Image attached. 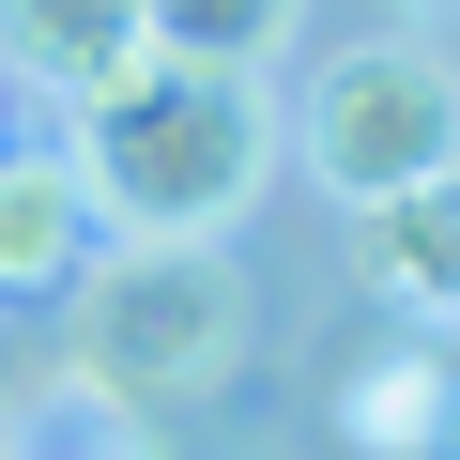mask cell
<instances>
[{
  "label": "cell",
  "instance_id": "8",
  "mask_svg": "<svg viewBox=\"0 0 460 460\" xmlns=\"http://www.w3.org/2000/svg\"><path fill=\"white\" fill-rule=\"evenodd\" d=\"M0 460H138V414H123L108 384L47 368V384H16V399H0Z\"/></svg>",
  "mask_w": 460,
  "mask_h": 460
},
{
  "label": "cell",
  "instance_id": "3",
  "mask_svg": "<svg viewBox=\"0 0 460 460\" xmlns=\"http://www.w3.org/2000/svg\"><path fill=\"white\" fill-rule=\"evenodd\" d=\"M292 138H307V169L338 199H399V184L460 169V77H445V47H338L307 77Z\"/></svg>",
  "mask_w": 460,
  "mask_h": 460
},
{
  "label": "cell",
  "instance_id": "6",
  "mask_svg": "<svg viewBox=\"0 0 460 460\" xmlns=\"http://www.w3.org/2000/svg\"><path fill=\"white\" fill-rule=\"evenodd\" d=\"M353 230H368V277L414 323H460V169H429L399 199H353Z\"/></svg>",
  "mask_w": 460,
  "mask_h": 460
},
{
  "label": "cell",
  "instance_id": "1",
  "mask_svg": "<svg viewBox=\"0 0 460 460\" xmlns=\"http://www.w3.org/2000/svg\"><path fill=\"white\" fill-rule=\"evenodd\" d=\"M277 169V123H261V77L246 62H123L108 93H77V184L108 230H169V246H215L230 215L261 199Z\"/></svg>",
  "mask_w": 460,
  "mask_h": 460
},
{
  "label": "cell",
  "instance_id": "10",
  "mask_svg": "<svg viewBox=\"0 0 460 460\" xmlns=\"http://www.w3.org/2000/svg\"><path fill=\"white\" fill-rule=\"evenodd\" d=\"M429 460H460V399H445V445H429Z\"/></svg>",
  "mask_w": 460,
  "mask_h": 460
},
{
  "label": "cell",
  "instance_id": "4",
  "mask_svg": "<svg viewBox=\"0 0 460 460\" xmlns=\"http://www.w3.org/2000/svg\"><path fill=\"white\" fill-rule=\"evenodd\" d=\"M108 246V215L77 184V154H0V307H62Z\"/></svg>",
  "mask_w": 460,
  "mask_h": 460
},
{
  "label": "cell",
  "instance_id": "5",
  "mask_svg": "<svg viewBox=\"0 0 460 460\" xmlns=\"http://www.w3.org/2000/svg\"><path fill=\"white\" fill-rule=\"evenodd\" d=\"M0 62L77 108V93H108L123 62H154V16H138V0H0Z\"/></svg>",
  "mask_w": 460,
  "mask_h": 460
},
{
  "label": "cell",
  "instance_id": "2",
  "mask_svg": "<svg viewBox=\"0 0 460 460\" xmlns=\"http://www.w3.org/2000/svg\"><path fill=\"white\" fill-rule=\"evenodd\" d=\"M62 368L108 384L123 414H169V399H199V384L246 368V292H230L215 246L123 230V246H93V277L62 292Z\"/></svg>",
  "mask_w": 460,
  "mask_h": 460
},
{
  "label": "cell",
  "instance_id": "9",
  "mask_svg": "<svg viewBox=\"0 0 460 460\" xmlns=\"http://www.w3.org/2000/svg\"><path fill=\"white\" fill-rule=\"evenodd\" d=\"M138 16H154V47H184V62H261L307 0H138Z\"/></svg>",
  "mask_w": 460,
  "mask_h": 460
},
{
  "label": "cell",
  "instance_id": "7",
  "mask_svg": "<svg viewBox=\"0 0 460 460\" xmlns=\"http://www.w3.org/2000/svg\"><path fill=\"white\" fill-rule=\"evenodd\" d=\"M445 399H460L445 353H368V368L338 384V445H353V460H429V445H445Z\"/></svg>",
  "mask_w": 460,
  "mask_h": 460
}]
</instances>
